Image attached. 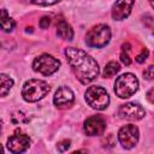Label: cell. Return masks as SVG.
I'll return each mask as SVG.
<instances>
[{"label":"cell","instance_id":"obj_9","mask_svg":"<svg viewBox=\"0 0 154 154\" xmlns=\"http://www.w3.org/2000/svg\"><path fill=\"white\" fill-rule=\"evenodd\" d=\"M73 101H75V94L66 85L60 87L55 91L53 97V102L58 108H69L70 106H72Z\"/></svg>","mask_w":154,"mask_h":154},{"label":"cell","instance_id":"obj_18","mask_svg":"<svg viewBox=\"0 0 154 154\" xmlns=\"http://www.w3.org/2000/svg\"><path fill=\"white\" fill-rule=\"evenodd\" d=\"M70 144H71L70 140H63V141H60V142L57 144V149H58L59 152H65V150L69 149Z\"/></svg>","mask_w":154,"mask_h":154},{"label":"cell","instance_id":"obj_6","mask_svg":"<svg viewBox=\"0 0 154 154\" xmlns=\"http://www.w3.org/2000/svg\"><path fill=\"white\" fill-rule=\"evenodd\" d=\"M59 67H60V61L49 54H41L36 57L32 61L34 71L45 76L53 75L55 71H58Z\"/></svg>","mask_w":154,"mask_h":154},{"label":"cell","instance_id":"obj_13","mask_svg":"<svg viewBox=\"0 0 154 154\" xmlns=\"http://www.w3.org/2000/svg\"><path fill=\"white\" fill-rule=\"evenodd\" d=\"M57 34L60 38H64V40L70 41L73 38V30L65 19H60L57 23Z\"/></svg>","mask_w":154,"mask_h":154},{"label":"cell","instance_id":"obj_21","mask_svg":"<svg viewBox=\"0 0 154 154\" xmlns=\"http://www.w3.org/2000/svg\"><path fill=\"white\" fill-rule=\"evenodd\" d=\"M49 24H51V18H49L48 16L42 17V18L40 19V23H38V25H40L41 29H47V28L49 26Z\"/></svg>","mask_w":154,"mask_h":154},{"label":"cell","instance_id":"obj_17","mask_svg":"<svg viewBox=\"0 0 154 154\" xmlns=\"http://www.w3.org/2000/svg\"><path fill=\"white\" fill-rule=\"evenodd\" d=\"M130 48L131 46L126 42L122 46V51H120V60L123 64L125 65H130L131 64V58H130Z\"/></svg>","mask_w":154,"mask_h":154},{"label":"cell","instance_id":"obj_2","mask_svg":"<svg viewBox=\"0 0 154 154\" xmlns=\"http://www.w3.org/2000/svg\"><path fill=\"white\" fill-rule=\"evenodd\" d=\"M49 91V85L42 79H29L24 83L22 96L28 102H36L45 97Z\"/></svg>","mask_w":154,"mask_h":154},{"label":"cell","instance_id":"obj_1","mask_svg":"<svg viewBox=\"0 0 154 154\" xmlns=\"http://www.w3.org/2000/svg\"><path fill=\"white\" fill-rule=\"evenodd\" d=\"M65 55L71 70L82 84H88L97 77L99 65L96 60L84 51L75 47H67L65 48Z\"/></svg>","mask_w":154,"mask_h":154},{"label":"cell","instance_id":"obj_11","mask_svg":"<svg viewBox=\"0 0 154 154\" xmlns=\"http://www.w3.org/2000/svg\"><path fill=\"white\" fill-rule=\"evenodd\" d=\"M30 146V137L24 134L13 135L7 140V149L11 153H23Z\"/></svg>","mask_w":154,"mask_h":154},{"label":"cell","instance_id":"obj_7","mask_svg":"<svg viewBox=\"0 0 154 154\" xmlns=\"http://www.w3.org/2000/svg\"><path fill=\"white\" fill-rule=\"evenodd\" d=\"M138 137H140V132L137 126L132 125V124H128L124 125L119 129L118 131V140L119 143L122 144L123 148L125 149H131L134 148L137 142H138Z\"/></svg>","mask_w":154,"mask_h":154},{"label":"cell","instance_id":"obj_19","mask_svg":"<svg viewBox=\"0 0 154 154\" xmlns=\"http://www.w3.org/2000/svg\"><path fill=\"white\" fill-rule=\"evenodd\" d=\"M31 1L36 5H40V6H51V5L59 2L60 0H31Z\"/></svg>","mask_w":154,"mask_h":154},{"label":"cell","instance_id":"obj_12","mask_svg":"<svg viewBox=\"0 0 154 154\" xmlns=\"http://www.w3.org/2000/svg\"><path fill=\"white\" fill-rule=\"evenodd\" d=\"M135 0H117L112 7V17L116 20H123L131 13Z\"/></svg>","mask_w":154,"mask_h":154},{"label":"cell","instance_id":"obj_4","mask_svg":"<svg viewBox=\"0 0 154 154\" xmlns=\"http://www.w3.org/2000/svg\"><path fill=\"white\" fill-rule=\"evenodd\" d=\"M111 40V30L106 24H97L87 32L85 42L90 47L102 48Z\"/></svg>","mask_w":154,"mask_h":154},{"label":"cell","instance_id":"obj_10","mask_svg":"<svg viewBox=\"0 0 154 154\" xmlns=\"http://www.w3.org/2000/svg\"><path fill=\"white\" fill-rule=\"evenodd\" d=\"M106 129V120L101 116H91L84 122V132L88 136L102 135Z\"/></svg>","mask_w":154,"mask_h":154},{"label":"cell","instance_id":"obj_16","mask_svg":"<svg viewBox=\"0 0 154 154\" xmlns=\"http://www.w3.org/2000/svg\"><path fill=\"white\" fill-rule=\"evenodd\" d=\"M119 71H120V65H119L117 61H109V63L105 66L102 76H103L105 78H109V77H113L114 75H117Z\"/></svg>","mask_w":154,"mask_h":154},{"label":"cell","instance_id":"obj_14","mask_svg":"<svg viewBox=\"0 0 154 154\" xmlns=\"http://www.w3.org/2000/svg\"><path fill=\"white\" fill-rule=\"evenodd\" d=\"M14 26H16V23L8 16L7 10H5V8L0 10V29H2L6 32H10L14 29Z\"/></svg>","mask_w":154,"mask_h":154},{"label":"cell","instance_id":"obj_8","mask_svg":"<svg viewBox=\"0 0 154 154\" xmlns=\"http://www.w3.org/2000/svg\"><path fill=\"white\" fill-rule=\"evenodd\" d=\"M118 114L120 116V118L123 119H128V120H140L146 116V111L144 108L140 105V103H135V102H128L124 103L119 107L118 109Z\"/></svg>","mask_w":154,"mask_h":154},{"label":"cell","instance_id":"obj_5","mask_svg":"<svg viewBox=\"0 0 154 154\" xmlns=\"http://www.w3.org/2000/svg\"><path fill=\"white\" fill-rule=\"evenodd\" d=\"M85 101L91 108L102 111L108 106L109 96L105 88L100 85H93L89 87L85 91Z\"/></svg>","mask_w":154,"mask_h":154},{"label":"cell","instance_id":"obj_26","mask_svg":"<svg viewBox=\"0 0 154 154\" xmlns=\"http://www.w3.org/2000/svg\"><path fill=\"white\" fill-rule=\"evenodd\" d=\"M149 1H150V4H152V5H153V0H149Z\"/></svg>","mask_w":154,"mask_h":154},{"label":"cell","instance_id":"obj_25","mask_svg":"<svg viewBox=\"0 0 154 154\" xmlns=\"http://www.w3.org/2000/svg\"><path fill=\"white\" fill-rule=\"evenodd\" d=\"M1 129H2V120L0 119V132H1Z\"/></svg>","mask_w":154,"mask_h":154},{"label":"cell","instance_id":"obj_24","mask_svg":"<svg viewBox=\"0 0 154 154\" xmlns=\"http://www.w3.org/2000/svg\"><path fill=\"white\" fill-rule=\"evenodd\" d=\"M1 153H4V148H2V146L0 144V154H1Z\"/></svg>","mask_w":154,"mask_h":154},{"label":"cell","instance_id":"obj_20","mask_svg":"<svg viewBox=\"0 0 154 154\" xmlns=\"http://www.w3.org/2000/svg\"><path fill=\"white\" fill-rule=\"evenodd\" d=\"M148 54H149V52H148V49H146V48H143L142 51H141V53L135 58L136 59V61L137 63H143L146 59H147V57H148Z\"/></svg>","mask_w":154,"mask_h":154},{"label":"cell","instance_id":"obj_23","mask_svg":"<svg viewBox=\"0 0 154 154\" xmlns=\"http://www.w3.org/2000/svg\"><path fill=\"white\" fill-rule=\"evenodd\" d=\"M152 93H153V89H150V90L148 91V94H147V95H148L147 97H148V100H149V102H153V99H152Z\"/></svg>","mask_w":154,"mask_h":154},{"label":"cell","instance_id":"obj_3","mask_svg":"<svg viewBox=\"0 0 154 154\" xmlns=\"http://www.w3.org/2000/svg\"><path fill=\"white\" fill-rule=\"evenodd\" d=\"M138 89V79L134 73H124L116 79L114 93L120 99H128L132 96Z\"/></svg>","mask_w":154,"mask_h":154},{"label":"cell","instance_id":"obj_15","mask_svg":"<svg viewBox=\"0 0 154 154\" xmlns=\"http://www.w3.org/2000/svg\"><path fill=\"white\" fill-rule=\"evenodd\" d=\"M12 87H13V79L7 75L1 73L0 75V97L6 96L10 93Z\"/></svg>","mask_w":154,"mask_h":154},{"label":"cell","instance_id":"obj_22","mask_svg":"<svg viewBox=\"0 0 154 154\" xmlns=\"http://www.w3.org/2000/svg\"><path fill=\"white\" fill-rule=\"evenodd\" d=\"M153 71H154L153 65L148 66V67H147V70H144V72H143L144 78H146V79H152V78H153Z\"/></svg>","mask_w":154,"mask_h":154}]
</instances>
